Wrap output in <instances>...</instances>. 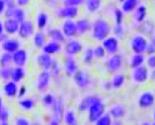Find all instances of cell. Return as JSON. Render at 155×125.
I'll use <instances>...</instances> for the list:
<instances>
[{
	"mask_svg": "<svg viewBox=\"0 0 155 125\" xmlns=\"http://www.w3.org/2000/svg\"><path fill=\"white\" fill-rule=\"evenodd\" d=\"M91 31L93 39L98 41H102L104 39L110 36L111 27H110L109 23L104 19H97L93 23Z\"/></svg>",
	"mask_w": 155,
	"mask_h": 125,
	"instance_id": "6da1fadb",
	"label": "cell"
},
{
	"mask_svg": "<svg viewBox=\"0 0 155 125\" xmlns=\"http://www.w3.org/2000/svg\"><path fill=\"white\" fill-rule=\"evenodd\" d=\"M88 120L90 123H96L101 115L105 113V104L100 98H98L88 108Z\"/></svg>",
	"mask_w": 155,
	"mask_h": 125,
	"instance_id": "7a4b0ae2",
	"label": "cell"
},
{
	"mask_svg": "<svg viewBox=\"0 0 155 125\" xmlns=\"http://www.w3.org/2000/svg\"><path fill=\"white\" fill-rule=\"evenodd\" d=\"M148 40L142 35H135L131 37L130 41V46L134 53H145Z\"/></svg>",
	"mask_w": 155,
	"mask_h": 125,
	"instance_id": "3957f363",
	"label": "cell"
},
{
	"mask_svg": "<svg viewBox=\"0 0 155 125\" xmlns=\"http://www.w3.org/2000/svg\"><path fill=\"white\" fill-rule=\"evenodd\" d=\"M149 78L148 67L144 65L135 67L131 71V80L135 84H144Z\"/></svg>",
	"mask_w": 155,
	"mask_h": 125,
	"instance_id": "277c9868",
	"label": "cell"
},
{
	"mask_svg": "<svg viewBox=\"0 0 155 125\" xmlns=\"http://www.w3.org/2000/svg\"><path fill=\"white\" fill-rule=\"evenodd\" d=\"M123 64H124L123 56L120 54L115 53V54H111V56L107 59V61H106V67H107V70L110 73H117V72H119L122 69Z\"/></svg>",
	"mask_w": 155,
	"mask_h": 125,
	"instance_id": "5b68a950",
	"label": "cell"
},
{
	"mask_svg": "<svg viewBox=\"0 0 155 125\" xmlns=\"http://www.w3.org/2000/svg\"><path fill=\"white\" fill-rule=\"evenodd\" d=\"M138 107L142 109H148L155 104V95L150 91H145L139 95L137 100Z\"/></svg>",
	"mask_w": 155,
	"mask_h": 125,
	"instance_id": "8992f818",
	"label": "cell"
},
{
	"mask_svg": "<svg viewBox=\"0 0 155 125\" xmlns=\"http://www.w3.org/2000/svg\"><path fill=\"white\" fill-rule=\"evenodd\" d=\"M79 14L78 7L75 6H64L63 8H58L55 11L56 17L65 20H73Z\"/></svg>",
	"mask_w": 155,
	"mask_h": 125,
	"instance_id": "52a82bcc",
	"label": "cell"
},
{
	"mask_svg": "<svg viewBox=\"0 0 155 125\" xmlns=\"http://www.w3.org/2000/svg\"><path fill=\"white\" fill-rule=\"evenodd\" d=\"M102 46L106 50V53L115 54L118 53L120 49V41L116 37H107L102 40Z\"/></svg>",
	"mask_w": 155,
	"mask_h": 125,
	"instance_id": "ba28073f",
	"label": "cell"
},
{
	"mask_svg": "<svg viewBox=\"0 0 155 125\" xmlns=\"http://www.w3.org/2000/svg\"><path fill=\"white\" fill-rule=\"evenodd\" d=\"M17 34L21 39L24 40H28L33 37L34 34H35V28H34L33 22L28 20H24L23 22H21Z\"/></svg>",
	"mask_w": 155,
	"mask_h": 125,
	"instance_id": "9c48e42d",
	"label": "cell"
},
{
	"mask_svg": "<svg viewBox=\"0 0 155 125\" xmlns=\"http://www.w3.org/2000/svg\"><path fill=\"white\" fill-rule=\"evenodd\" d=\"M73 77H74L75 84L77 85L78 88L85 89L91 85V78H90V75L87 71L78 70Z\"/></svg>",
	"mask_w": 155,
	"mask_h": 125,
	"instance_id": "30bf717a",
	"label": "cell"
},
{
	"mask_svg": "<svg viewBox=\"0 0 155 125\" xmlns=\"http://www.w3.org/2000/svg\"><path fill=\"white\" fill-rule=\"evenodd\" d=\"M63 114V104L61 100H56L54 104L52 105V121L51 125H58L60 123V120L62 118Z\"/></svg>",
	"mask_w": 155,
	"mask_h": 125,
	"instance_id": "8fae6325",
	"label": "cell"
},
{
	"mask_svg": "<svg viewBox=\"0 0 155 125\" xmlns=\"http://www.w3.org/2000/svg\"><path fill=\"white\" fill-rule=\"evenodd\" d=\"M28 61V52L25 49L19 48L18 50L12 53V62L15 66L24 67Z\"/></svg>",
	"mask_w": 155,
	"mask_h": 125,
	"instance_id": "7c38bea8",
	"label": "cell"
},
{
	"mask_svg": "<svg viewBox=\"0 0 155 125\" xmlns=\"http://www.w3.org/2000/svg\"><path fill=\"white\" fill-rule=\"evenodd\" d=\"M51 82V73L48 70H45L41 72L39 76L37 77L36 81V87L39 91H44L46 90Z\"/></svg>",
	"mask_w": 155,
	"mask_h": 125,
	"instance_id": "4fadbf2b",
	"label": "cell"
},
{
	"mask_svg": "<svg viewBox=\"0 0 155 125\" xmlns=\"http://www.w3.org/2000/svg\"><path fill=\"white\" fill-rule=\"evenodd\" d=\"M62 33L65 37H73L78 34L76 22L72 20H65L62 24Z\"/></svg>",
	"mask_w": 155,
	"mask_h": 125,
	"instance_id": "5bb4252c",
	"label": "cell"
},
{
	"mask_svg": "<svg viewBox=\"0 0 155 125\" xmlns=\"http://www.w3.org/2000/svg\"><path fill=\"white\" fill-rule=\"evenodd\" d=\"M82 43L78 40H70L65 44V51L68 55H77L82 51Z\"/></svg>",
	"mask_w": 155,
	"mask_h": 125,
	"instance_id": "9a60e30c",
	"label": "cell"
},
{
	"mask_svg": "<svg viewBox=\"0 0 155 125\" xmlns=\"http://www.w3.org/2000/svg\"><path fill=\"white\" fill-rule=\"evenodd\" d=\"M64 69L68 77H73L75 73L79 70L77 61L71 55H68V57L66 58L65 63H64Z\"/></svg>",
	"mask_w": 155,
	"mask_h": 125,
	"instance_id": "2e32d148",
	"label": "cell"
},
{
	"mask_svg": "<svg viewBox=\"0 0 155 125\" xmlns=\"http://www.w3.org/2000/svg\"><path fill=\"white\" fill-rule=\"evenodd\" d=\"M61 43H58V41L51 40L48 43H46V44L43 46V52L50 55H54L58 53L59 51H61Z\"/></svg>",
	"mask_w": 155,
	"mask_h": 125,
	"instance_id": "e0dca14e",
	"label": "cell"
},
{
	"mask_svg": "<svg viewBox=\"0 0 155 125\" xmlns=\"http://www.w3.org/2000/svg\"><path fill=\"white\" fill-rule=\"evenodd\" d=\"M19 26H20V23L17 20H15L13 18H8L6 19V21L3 24V28H4V31L6 32V34L14 35V34L18 33Z\"/></svg>",
	"mask_w": 155,
	"mask_h": 125,
	"instance_id": "ac0fdd59",
	"label": "cell"
},
{
	"mask_svg": "<svg viewBox=\"0 0 155 125\" xmlns=\"http://www.w3.org/2000/svg\"><path fill=\"white\" fill-rule=\"evenodd\" d=\"M1 47L3 50H4V52H8V53L12 54L13 52H15L20 48V43H19L17 40H14V39L5 40L2 41Z\"/></svg>",
	"mask_w": 155,
	"mask_h": 125,
	"instance_id": "d6986e66",
	"label": "cell"
},
{
	"mask_svg": "<svg viewBox=\"0 0 155 125\" xmlns=\"http://www.w3.org/2000/svg\"><path fill=\"white\" fill-rule=\"evenodd\" d=\"M3 92H4L5 96L9 98H12L17 97L18 95V86H17V83L14 82V81H9V82H6L4 87H3Z\"/></svg>",
	"mask_w": 155,
	"mask_h": 125,
	"instance_id": "ffe728a7",
	"label": "cell"
},
{
	"mask_svg": "<svg viewBox=\"0 0 155 125\" xmlns=\"http://www.w3.org/2000/svg\"><path fill=\"white\" fill-rule=\"evenodd\" d=\"M37 62L40 65V67L43 68L44 70H48H48H50V68L51 67V65H52L54 60H52V58H51V55L47 54V53H45V52H43V53L38 56Z\"/></svg>",
	"mask_w": 155,
	"mask_h": 125,
	"instance_id": "44dd1931",
	"label": "cell"
},
{
	"mask_svg": "<svg viewBox=\"0 0 155 125\" xmlns=\"http://www.w3.org/2000/svg\"><path fill=\"white\" fill-rule=\"evenodd\" d=\"M109 114L111 115L113 119H122L123 117L126 115V108L122 104H115L114 107H112L110 108Z\"/></svg>",
	"mask_w": 155,
	"mask_h": 125,
	"instance_id": "7402d4cb",
	"label": "cell"
},
{
	"mask_svg": "<svg viewBox=\"0 0 155 125\" xmlns=\"http://www.w3.org/2000/svg\"><path fill=\"white\" fill-rule=\"evenodd\" d=\"M146 61V57L144 53H134L130 58V66L131 69H134L135 67L144 65Z\"/></svg>",
	"mask_w": 155,
	"mask_h": 125,
	"instance_id": "603a6c76",
	"label": "cell"
},
{
	"mask_svg": "<svg viewBox=\"0 0 155 125\" xmlns=\"http://www.w3.org/2000/svg\"><path fill=\"white\" fill-rule=\"evenodd\" d=\"M124 83H126V77L122 73H115L111 80V86L113 89L115 90H120V88H123Z\"/></svg>",
	"mask_w": 155,
	"mask_h": 125,
	"instance_id": "cb8c5ba5",
	"label": "cell"
},
{
	"mask_svg": "<svg viewBox=\"0 0 155 125\" xmlns=\"http://www.w3.org/2000/svg\"><path fill=\"white\" fill-rule=\"evenodd\" d=\"M147 16V8L145 5H138L134 11V18L137 23H143Z\"/></svg>",
	"mask_w": 155,
	"mask_h": 125,
	"instance_id": "d4e9b609",
	"label": "cell"
},
{
	"mask_svg": "<svg viewBox=\"0 0 155 125\" xmlns=\"http://www.w3.org/2000/svg\"><path fill=\"white\" fill-rule=\"evenodd\" d=\"M76 27L79 35H84L91 30L92 24L87 19H78L76 22Z\"/></svg>",
	"mask_w": 155,
	"mask_h": 125,
	"instance_id": "484cf974",
	"label": "cell"
},
{
	"mask_svg": "<svg viewBox=\"0 0 155 125\" xmlns=\"http://www.w3.org/2000/svg\"><path fill=\"white\" fill-rule=\"evenodd\" d=\"M48 35L51 37V40L58 41V43H59L65 41V36L63 35L62 31H60V30H58V29H48Z\"/></svg>",
	"mask_w": 155,
	"mask_h": 125,
	"instance_id": "4316f807",
	"label": "cell"
},
{
	"mask_svg": "<svg viewBox=\"0 0 155 125\" xmlns=\"http://www.w3.org/2000/svg\"><path fill=\"white\" fill-rule=\"evenodd\" d=\"M138 5V0H124L122 3V10L124 13H132Z\"/></svg>",
	"mask_w": 155,
	"mask_h": 125,
	"instance_id": "83f0119b",
	"label": "cell"
},
{
	"mask_svg": "<svg viewBox=\"0 0 155 125\" xmlns=\"http://www.w3.org/2000/svg\"><path fill=\"white\" fill-rule=\"evenodd\" d=\"M25 75H26V73H25V70L23 69V67L16 66L12 69V73H11V80L16 82V83H19L20 81L23 80Z\"/></svg>",
	"mask_w": 155,
	"mask_h": 125,
	"instance_id": "f1b7e54d",
	"label": "cell"
},
{
	"mask_svg": "<svg viewBox=\"0 0 155 125\" xmlns=\"http://www.w3.org/2000/svg\"><path fill=\"white\" fill-rule=\"evenodd\" d=\"M33 41H34V44H35V46L38 47V48H43V46L47 43V37H46V35L43 33V32H37L36 34H34V39H33Z\"/></svg>",
	"mask_w": 155,
	"mask_h": 125,
	"instance_id": "f546056e",
	"label": "cell"
},
{
	"mask_svg": "<svg viewBox=\"0 0 155 125\" xmlns=\"http://www.w3.org/2000/svg\"><path fill=\"white\" fill-rule=\"evenodd\" d=\"M98 98H99L98 96H88V97L84 98L81 101L80 104H79V111H87L90 105H91Z\"/></svg>",
	"mask_w": 155,
	"mask_h": 125,
	"instance_id": "4dcf8cb0",
	"label": "cell"
},
{
	"mask_svg": "<svg viewBox=\"0 0 155 125\" xmlns=\"http://www.w3.org/2000/svg\"><path fill=\"white\" fill-rule=\"evenodd\" d=\"M84 3L86 4V9L88 10V12L95 13L101 7L102 0H85Z\"/></svg>",
	"mask_w": 155,
	"mask_h": 125,
	"instance_id": "1f68e13d",
	"label": "cell"
},
{
	"mask_svg": "<svg viewBox=\"0 0 155 125\" xmlns=\"http://www.w3.org/2000/svg\"><path fill=\"white\" fill-rule=\"evenodd\" d=\"M37 27L40 30H44L45 28H47L48 22V16L44 12H41L38 14L37 16Z\"/></svg>",
	"mask_w": 155,
	"mask_h": 125,
	"instance_id": "d6a6232c",
	"label": "cell"
},
{
	"mask_svg": "<svg viewBox=\"0 0 155 125\" xmlns=\"http://www.w3.org/2000/svg\"><path fill=\"white\" fill-rule=\"evenodd\" d=\"M11 18L17 20L19 23L23 22L25 20V18H26V13H25L24 9L22 8V7H21V8H20V7H14Z\"/></svg>",
	"mask_w": 155,
	"mask_h": 125,
	"instance_id": "836d02e7",
	"label": "cell"
},
{
	"mask_svg": "<svg viewBox=\"0 0 155 125\" xmlns=\"http://www.w3.org/2000/svg\"><path fill=\"white\" fill-rule=\"evenodd\" d=\"M19 107L24 111H32L35 107V101L33 98H22L19 101Z\"/></svg>",
	"mask_w": 155,
	"mask_h": 125,
	"instance_id": "e575fe53",
	"label": "cell"
},
{
	"mask_svg": "<svg viewBox=\"0 0 155 125\" xmlns=\"http://www.w3.org/2000/svg\"><path fill=\"white\" fill-rule=\"evenodd\" d=\"M63 120H64V122H65L66 124H69V125L77 124L76 115H75L74 111H66L65 113H64Z\"/></svg>",
	"mask_w": 155,
	"mask_h": 125,
	"instance_id": "d590c367",
	"label": "cell"
},
{
	"mask_svg": "<svg viewBox=\"0 0 155 125\" xmlns=\"http://www.w3.org/2000/svg\"><path fill=\"white\" fill-rule=\"evenodd\" d=\"M94 60V53H93V48L89 47L87 48L84 54H83V58H82V61L84 64H87V65H89V64H91Z\"/></svg>",
	"mask_w": 155,
	"mask_h": 125,
	"instance_id": "8d00e7d4",
	"label": "cell"
},
{
	"mask_svg": "<svg viewBox=\"0 0 155 125\" xmlns=\"http://www.w3.org/2000/svg\"><path fill=\"white\" fill-rule=\"evenodd\" d=\"M55 101L56 100H55L54 95L47 94V95H45L44 98H43V104L46 107H52V105L54 104Z\"/></svg>",
	"mask_w": 155,
	"mask_h": 125,
	"instance_id": "74e56055",
	"label": "cell"
},
{
	"mask_svg": "<svg viewBox=\"0 0 155 125\" xmlns=\"http://www.w3.org/2000/svg\"><path fill=\"white\" fill-rule=\"evenodd\" d=\"M11 61H12V54L8 52H4L0 57V65L2 66V68L8 67Z\"/></svg>",
	"mask_w": 155,
	"mask_h": 125,
	"instance_id": "f35d334b",
	"label": "cell"
},
{
	"mask_svg": "<svg viewBox=\"0 0 155 125\" xmlns=\"http://www.w3.org/2000/svg\"><path fill=\"white\" fill-rule=\"evenodd\" d=\"M112 117L109 113H104L103 115L99 117V119L96 121L97 125H111L112 124Z\"/></svg>",
	"mask_w": 155,
	"mask_h": 125,
	"instance_id": "ab89813d",
	"label": "cell"
},
{
	"mask_svg": "<svg viewBox=\"0 0 155 125\" xmlns=\"http://www.w3.org/2000/svg\"><path fill=\"white\" fill-rule=\"evenodd\" d=\"M114 35L117 39H123L124 37V28L123 27V24H116L115 28L113 29Z\"/></svg>",
	"mask_w": 155,
	"mask_h": 125,
	"instance_id": "60d3db41",
	"label": "cell"
},
{
	"mask_svg": "<svg viewBox=\"0 0 155 125\" xmlns=\"http://www.w3.org/2000/svg\"><path fill=\"white\" fill-rule=\"evenodd\" d=\"M93 53H94V57H96L98 59H101L105 57L106 55V50L102 45H97L93 48Z\"/></svg>",
	"mask_w": 155,
	"mask_h": 125,
	"instance_id": "b9f144b4",
	"label": "cell"
},
{
	"mask_svg": "<svg viewBox=\"0 0 155 125\" xmlns=\"http://www.w3.org/2000/svg\"><path fill=\"white\" fill-rule=\"evenodd\" d=\"M11 73H12V69L8 67L2 68V70H0V78L4 81H9L11 80Z\"/></svg>",
	"mask_w": 155,
	"mask_h": 125,
	"instance_id": "7bdbcfd3",
	"label": "cell"
},
{
	"mask_svg": "<svg viewBox=\"0 0 155 125\" xmlns=\"http://www.w3.org/2000/svg\"><path fill=\"white\" fill-rule=\"evenodd\" d=\"M114 17L116 24H123L124 21V11L122 9L116 8L114 10Z\"/></svg>",
	"mask_w": 155,
	"mask_h": 125,
	"instance_id": "ee69618b",
	"label": "cell"
},
{
	"mask_svg": "<svg viewBox=\"0 0 155 125\" xmlns=\"http://www.w3.org/2000/svg\"><path fill=\"white\" fill-rule=\"evenodd\" d=\"M9 119V112L6 108L2 107L0 111V124H7Z\"/></svg>",
	"mask_w": 155,
	"mask_h": 125,
	"instance_id": "f6af8a7d",
	"label": "cell"
},
{
	"mask_svg": "<svg viewBox=\"0 0 155 125\" xmlns=\"http://www.w3.org/2000/svg\"><path fill=\"white\" fill-rule=\"evenodd\" d=\"M85 0H64V6H75L78 7L82 5Z\"/></svg>",
	"mask_w": 155,
	"mask_h": 125,
	"instance_id": "bcb514c9",
	"label": "cell"
},
{
	"mask_svg": "<svg viewBox=\"0 0 155 125\" xmlns=\"http://www.w3.org/2000/svg\"><path fill=\"white\" fill-rule=\"evenodd\" d=\"M145 62L147 63V67L149 69H155V54H149Z\"/></svg>",
	"mask_w": 155,
	"mask_h": 125,
	"instance_id": "7dc6e473",
	"label": "cell"
},
{
	"mask_svg": "<svg viewBox=\"0 0 155 125\" xmlns=\"http://www.w3.org/2000/svg\"><path fill=\"white\" fill-rule=\"evenodd\" d=\"M15 122L18 125H29L30 124L28 118H26L24 116H18L16 120H15Z\"/></svg>",
	"mask_w": 155,
	"mask_h": 125,
	"instance_id": "c3c4849f",
	"label": "cell"
},
{
	"mask_svg": "<svg viewBox=\"0 0 155 125\" xmlns=\"http://www.w3.org/2000/svg\"><path fill=\"white\" fill-rule=\"evenodd\" d=\"M145 52L147 54H155V44L153 43H148Z\"/></svg>",
	"mask_w": 155,
	"mask_h": 125,
	"instance_id": "681fc988",
	"label": "cell"
},
{
	"mask_svg": "<svg viewBox=\"0 0 155 125\" xmlns=\"http://www.w3.org/2000/svg\"><path fill=\"white\" fill-rule=\"evenodd\" d=\"M16 3L18 6L20 7H25L30 4V0H16Z\"/></svg>",
	"mask_w": 155,
	"mask_h": 125,
	"instance_id": "f907efd6",
	"label": "cell"
},
{
	"mask_svg": "<svg viewBox=\"0 0 155 125\" xmlns=\"http://www.w3.org/2000/svg\"><path fill=\"white\" fill-rule=\"evenodd\" d=\"M25 94H26V88L24 86H22L20 89H18V95H17V96L19 98H23L25 96Z\"/></svg>",
	"mask_w": 155,
	"mask_h": 125,
	"instance_id": "816d5d0a",
	"label": "cell"
},
{
	"mask_svg": "<svg viewBox=\"0 0 155 125\" xmlns=\"http://www.w3.org/2000/svg\"><path fill=\"white\" fill-rule=\"evenodd\" d=\"M3 31H4V28H3V24L0 22V41L5 40H4V34H3Z\"/></svg>",
	"mask_w": 155,
	"mask_h": 125,
	"instance_id": "f5cc1de1",
	"label": "cell"
},
{
	"mask_svg": "<svg viewBox=\"0 0 155 125\" xmlns=\"http://www.w3.org/2000/svg\"><path fill=\"white\" fill-rule=\"evenodd\" d=\"M5 2H4V0H0V14H2V13H4V11H5Z\"/></svg>",
	"mask_w": 155,
	"mask_h": 125,
	"instance_id": "db71d44e",
	"label": "cell"
},
{
	"mask_svg": "<svg viewBox=\"0 0 155 125\" xmlns=\"http://www.w3.org/2000/svg\"><path fill=\"white\" fill-rule=\"evenodd\" d=\"M4 2H5L6 7H8V6H13V5H14V0H4Z\"/></svg>",
	"mask_w": 155,
	"mask_h": 125,
	"instance_id": "11a10c76",
	"label": "cell"
},
{
	"mask_svg": "<svg viewBox=\"0 0 155 125\" xmlns=\"http://www.w3.org/2000/svg\"><path fill=\"white\" fill-rule=\"evenodd\" d=\"M151 77H152V80L155 82V69H153L152 73H151Z\"/></svg>",
	"mask_w": 155,
	"mask_h": 125,
	"instance_id": "9f6ffc18",
	"label": "cell"
},
{
	"mask_svg": "<svg viewBox=\"0 0 155 125\" xmlns=\"http://www.w3.org/2000/svg\"><path fill=\"white\" fill-rule=\"evenodd\" d=\"M2 107H3V101H2V98H0V111H1Z\"/></svg>",
	"mask_w": 155,
	"mask_h": 125,
	"instance_id": "6f0895ef",
	"label": "cell"
},
{
	"mask_svg": "<svg viewBox=\"0 0 155 125\" xmlns=\"http://www.w3.org/2000/svg\"><path fill=\"white\" fill-rule=\"evenodd\" d=\"M152 118H153V124H155V109H154V111L152 113Z\"/></svg>",
	"mask_w": 155,
	"mask_h": 125,
	"instance_id": "680465c9",
	"label": "cell"
},
{
	"mask_svg": "<svg viewBox=\"0 0 155 125\" xmlns=\"http://www.w3.org/2000/svg\"><path fill=\"white\" fill-rule=\"evenodd\" d=\"M151 43H153L155 44V36L153 37V39H152V41H151Z\"/></svg>",
	"mask_w": 155,
	"mask_h": 125,
	"instance_id": "91938a15",
	"label": "cell"
},
{
	"mask_svg": "<svg viewBox=\"0 0 155 125\" xmlns=\"http://www.w3.org/2000/svg\"><path fill=\"white\" fill-rule=\"evenodd\" d=\"M120 2H123V1H124V0H120Z\"/></svg>",
	"mask_w": 155,
	"mask_h": 125,
	"instance_id": "94428289",
	"label": "cell"
}]
</instances>
